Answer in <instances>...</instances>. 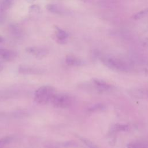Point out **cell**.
Segmentation results:
<instances>
[{
	"instance_id": "6da1fadb",
	"label": "cell",
	"mask_w": 148,
	"mask_h": 148,
	"mask_svg": "<svg viewBox=\"0 0 148 148\" xmlns=\"http://www.w3.org/2000/svg\"><path fill=\"white\" fill-rule=\"evenodd\" d=\"M56 94V89L51 86H43L38 88L34 94V101L39 105H46L51 103Z\"/></svg>"
},
{
	"instance_id": "7a4b0ae2",
	"label": "cell",
	"mask_w": 148,
	"mask_h": 148,
	"mask_svg": "<svg viewBox=\"0 0 148 148\" xmlns=\"http://www.w3.org/2000/svg\"><path fill=\"white\" fill-rule=\"evenodd\" d=\"M73 101V97L69 94L56 93L51 100V103L56 108L67 109L71 106Z\"/></svg>"
},
{
	"instance_id": "3957f363",
	"label": "cell",
	"mask_w": 148,
	"mask_h": 148,
	"mask_svg": "<svg viewBox=\"0 0 148 148\" xmlns=\"http://www.w3.org/2000/svg\"><path fill=\"white\" fill-rule=\"evenodd\" d=\"M102 62L108 67L119 71H126L128 70L127 65L121 60L112 57H103Z\"/></svg>"
},
{
	"instance_id": "277c9868",
	"label": "cell",
	"mask_w": 148,
	"mask_h": 148,
	"mask_svg": "<svg viewBox=\"0 0 148 148\" xmlns=\"http://www.w3.org/2000/svg\"><path fill=\"white\" fill-rule=\"evenodd\" d=\"M25 50L27 53L39 60L44 58L49 54L48 50L46 48L42 47L29 46L26 47Z\"/></svg>"
},
{
	"instance_id": "5b68a950",
	"label": "cell",
	"mask_w": 148,
	"mask_h": 148,
	"mask_svg": "<svg viewBox=\"0 0 148 148\" xmlns=\"http://www.w3.org/2000/svg\"><path fill=\"white\" fill-rule=\"evenodd\" d=\"M28 113L24 110H17L12 112H0V121L5 120L20 119L26 117Z\"/></svg>"
},
{
	"instance_id": "8992f818",
	"label": "cell",
	"mask_w": 148,
	"mask_h": 148,
	"mask_svg": "<svg viewBox=\"0 0 148 148\" xmlns=\"http://www.w3.org/2000/svg\"><path fill=\"white\" fill-rule=\"evenodd\" d=\"M18 72L23 75H41L45 72V69L28 65H21L18 67Z\"/></svg>"
},
{
	"instance_id": "52a82bcc",
	"label": "cell",
	"mask_w": 148,
	"mask_h": 148,
	"mask_svg": "<svg viewBox=\"0 0 148 148\" xmlns=\"http://www.w3.org/2000/svg\"><path fill=\"white\" fill-rule=\"evenodd\" d=\"M55 29V40L60 45H64L67 42L68 33L57 25H54Z\"/></svg>"
},
{
	"instance_id": "ba28073f",
	"label": "cell",
	"mask_w": 148,
	"mask_h": 148,
	"mask_svg": "<svg viewBox=\"0 0 148 148\" xmlns=\"http://www.w3.org/2000/svg\"><path fill=\"white\" fill-rule=\"evenodd\" d=\"M17 57V53L13 50L0 49V62H9L14 60Z\"/></svg>"
},
{
	"instance_id": "9c48e42d",
	"label": "cell",
	"mask_w": 148,
	"mask_h": 148,
	"mask_svg": "<svg viewBox=\"0 0 148 148\" xmlns=\"http://www.w3.org/2000/svg\"><path fill=\"white\" fill-rule=\"evenodd\" d=\"M65 62L69 66H80L84 65V61L73 55H67L65 57Z\"/></svg>"
},
{
	"instance_id": "30bf717a",
	"label": "cell",
	"mask_w": 148,
	"mask_h": 148,
	"mask_svg": "<svg viewBox=\"0 0 148 148\" xmlns=\"http://www.w3.org/2000/svg\"><path fill=\"white\" fill-rule=\"evenodd\" d=\"M93 86L95 88L99 91H106L110 89V85L106 83L105 82L98 79H92Z\"/></svg>"
},
{
	"instance_id": "8fae6325",
	"label": "cell",
	"mask_w": 148,
	"mask_h": 148,
	"mask_svg": "<svg viewBox=\"0 0 148 148\" xmlns=\"http://www.w3.org/2000/svg\"><path fill=\"white\" fill-rule=\"evenodd\" d=\"M45 8L47 11L54 14H61L63 12L62 9L56 4H47Z\"/></svg>"
},
{
	"instance_id": "7c38bea8",
	"label": "cell",
	"mask_w": 148,
	"mask_h": 148,
	"mask_svg": "<svg viewBox=\"0 0 148 148\" xmlns=\"http://www.w3.org/2000/svg\"><path fill=\"white\" fill-rule=\"evenodd\" d=\"M77 136L76 137L84 145L86 146V147L87 148H99L96 145H95L92 141H91L90 140L84 138L83 136H78V135H76Z\"/></svg>"
},
{
	"instance_id": "4fadbf2b",
	"label": "cell",
	"mask_w": 148,
	"mask_h": 148,
	"mask_svg": "<svg viewBox=\"0 0 148 148\" xmlns=\"http://www.w3.org/2000/svg\"><path fill=\"white\" fill-rule=\"evenodd\" d=\"M129 130V127L126 124H114L111 127V130L113 132L118 131H127Z\"/></svg>"
},
{
	"instance_id": "5bb4252c",
	"label": "cell",
	"mask_w": 148,
	"mask_h": 148,
	"mask_svg": "<svg viewBox=\"0 0 148 148\" xmlns=\"http://www.w3.org/2000/svg\"><path fill=\"white\" fill-rule=\"evenodd\" d=\"M105 106L101 103H95L92 106H91L90 107H89L87 109V110L90 112H98V111H101L103 109H105Z\"/></svg>"
},
{
	"instance_id": "9a60e30c",
	"label": "cell",
	"mask_w": 148,
	"mask_h": 148,
	"mask_svg": "<svg viewBox=\"0 0 148 148\" xmlns=\"http://www.w3.org/2000/svg\"><path fill=\"white\" fill-rule=\"evenodd\" d=\"M127 148H148V146L140 142H132L127 145Z\"/></svg>"
},
{
	"instance_id": "2e32d148",
	"label": "cell",
	"mask_w": 148,
	"mask_h": 148,
	"mask_svg": "<svg viewBox=\"0 0 148 148\" xmlns=\"http://www.w3.org/2000/svg\"><path fill=\"white\" fill-rule=\"evenodd\" d=\"M148 14V9H145L144 10H142L137 13H136L133 16V18L135 20H139L145 17Z\"/></svg>"
},
{
	"instance_id": "e0dca14e",
	"label": "cell",
	"mask_w": 148,
	"mask_h": 148,
	"mask_svg": "<svg viewBox=\"0 0 148 148\" xmlns=\"http://www.w3.org/2000/svg\"><path fill=\"white\" fill-rule=\"evenodd\" d=\"M28 10L29 13H36V14H39L40 13L41 9L39 6L38 5L33 4L30 5V6L28 8Z\"/></svg>"
},
{
	"instance_id": "ac0fdd59",
	"label": "cell",
	"mask_w": 148,
	"mask_h": 148,
	"mask_svg": "<svg viewBox=\"0 0 148 148\" xmlns=\"http://www.w3.org/2000/svg\"><path fill=\"white\" fill-rule=\"evenodd\" d=\"M12 5L11 0H3L2 3V7L5 9H9Z\"/></svg>"
},
{
	"instance_id": "d6986e66",
	"label": "cell",
	"mask_w": 148,
	"mask_h": 148,
	"mask_svg": "<svg viewBox=\"0 0 148 148\" xmlns=\"http://www.w3.org/2000/svg\"><path fill=\"white\" fill-rule=\"evenodd\" d=\"M20 27L17 25H13L11 27V29H13L12 33H13L15 35H17L18 34H20V29L19 28Z\"/></svg>"
},
{
	"instance_id": "ffe728a7",
	"label": "cell",
	"mask_w": 148,
	"mask_h": 148,
	"mask_svg": "<svg viewBox=\"0 0 148 148\" xmlns=\"http://www.w3.org/2000/svg\"><path fill=\"white\" fill-rule=\"evenodd\" d=\"M141 97L146 96L148 98V90H140Z\"/></svg>"
},
{
	"instance_id": "44dd1931",
	"label": "cell",
	"mask_w": 148,
	"mask_h": 148,
	"mask_svg": "<svg viewBox=\"0 0 148 148\" xmlns=\"http://www.w3.org/2000/svg\"><path fill=\"white\" fill-rule=\"evenodd\" d=\"M25 1H27V3H29V4H31V3H32L35 0H25Z\"/></svg>"
},
{
	"instance_id": "7402d4cb",
	"label": "cell",
	"mask_w": 148,
	"mask_h": 148,
	"mask_svg": "<svg viewBox=\"0 0 148 148\" xmlns=\"http://www.w3.org/2000/svg\"><path fill=\"white\" fill-rule=\"evenodd\" d=\"M3 38L2 36H1L0 35V43H1V42H2L3 41Z\"/></svg>"
},
{
	"instance_id": "603a6c76",
	"label": "cell",
	"mask_w": 148,
	"mask_h": 148,
	"mask_svg": "<svg viewBox=\"0 0 148 148\" xmlns=\"http://www.w3.org/2000/svg\"><path fill=\"white\" fill-rule=\"evenodd\" d=\"M3 69V66L1 64H0V72Z\"/></svg>"
},
{
	"instance_id": "cb8c5ba5",
	"label": "cell",
	"mask_w": 148,
	"mask_h": 148,
	"mask_svg": "<svg viewBox=\"0 0 148 148\" xmlns=\"http://www.w3.org/2000/svg\"><path fill=\"white\" fill-rule=\"evenodd\" d=\"M1 18H2L0 17V20H1Z\"/></svg>"
},
{
	"instance_id": "d4e9b609",
	"label": "cell",
	"mask_w": 148,
	"mask_h": 148,
	"mask_svg": "<svg viewBox=\"0 0 148 148\" xmlns=\"http://www.w3.org/2000/svg\"><path fill=\"white\" fill-rule=\"evenodd\" d=\"M147 29H148V28H147Z\"/></svg>"
}]
</instances>
